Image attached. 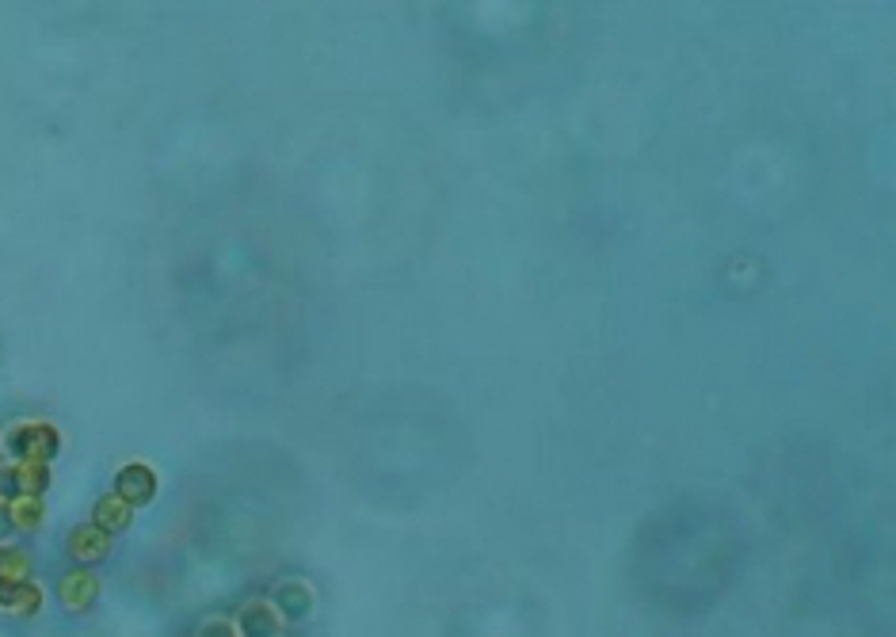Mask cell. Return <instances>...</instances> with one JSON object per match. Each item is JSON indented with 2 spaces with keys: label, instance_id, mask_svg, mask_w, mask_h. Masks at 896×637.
<instances>
[{
  "label": "cell",
  "instance_id": "cell-1",
  "mask_svg": "<svg viewBox=\"0 0 896 637\" xmlns=\"http://www.w3.org/2000/svg\"><path fill=\"white\" fill-rule=\"evenodd\" d=\"M0 447L8 462H35V466H50L58 451H62V432L50 420H16L8 424L0 435Z\"/></svg>",
  "mask_w": 896,
  "mask_h": 637
},
{
  "label": "cell",
  "instance_id": "cell-3",
  "mask_svg": "<svg viewBox=\"0 0 896 637\" xmlns=\"http://www.w3.org/2000/svg\"><path fill=\"white\" fill-rule=\"evenodd\" d=\"M54 470L35 466V462H4L0 466V504L20 500V496H46L50 493Z\"/></svg>",
  "mask_w": 896,
  "mask_h": 637
},
{
  "label": "cell",
  "instance_id": "cell-6",
  "mask_svg": "<svg viewBox=\"0 0 896 637\" xmlns=\"http://www.w3.org/2000/svg\"><path fill=\"white\" fill-rule=\"evenodd\" d=\"M233 626H237V637H279L283 634V615L267 599H248Z\"/></svg>",
  "mask_w": 896,
  "mask_h": 637
},
{
  "label": "cell",
  "instance_id": "cell-4",
  "mask_svg": "<svg viewBox=\"0 0 896 637\" xmlns=\"http://www.w3.org/2000/svg\"><path fill=\"white\" fill-rule=\"evenodd\" d=\"M157 489H161V481H157V470H153L149 462H126V466H119L115 485H111V493L119 496V500H126L130 508L153 504V500H157Z\"/></svg>",
  "mask_w": 896,
  "mask_h": 637
},
{
  "label": "cell",
  "instance_id": "cell-2",
  "mask_svg": "<svg viewBox=\"0 0 896 637\" xmlns=\"http://www.w3.org/2000/svg\"><path fill=\"white\" fill-rule=\"evenodd\" d=\"M100 592H103L100 576L92 573V569H84V565L65 569V573L58 576V584H54V596H58V607H62L65 615H84V611H92L96 599H100Z\"/></svg>",
  "mask_w": 896,
  "mask_h": 637
},
{
  "label": "cell",
  "instance_id": "cell-7",
  "mask_svg": "<svg viewBox=\"0 0 896 637\" xmlns=\"http://www.w3.org/2000/svg\"><path fill=\"white\" fill-rule=\"evenodd\" d=\"M42 592L35 580H23V584H4L0 580V611L12 618H35L42 611Z\"/></svg>",
  "mask_w": 896,
  "mask_h": 637
},
{
  "label": "cell",
  "instance_id": "cell-11",
  "mask_svg": "<svg viewBox=\"0 0 896 637\" xmlns=\"http://www.w3.org/2000/svg\"><path fill=\"white\" fill-rule=\"evenodd\" d=\"M199 637H237V626L229 618H210V622H203Z\"/></svg>",
  "mask_w": 896,
  "mask_h": 637
},
{
  "label": "cell",
  "instance_id": "cell-9",
  "mask_svg": "<svg viewBox=\"0 0 896 637\" xmlns=\"http://www.w3.org/2000/svg\"><path fill=\"white\" fill-rule=\"evenodd\" d=\"M8 523H12V535H35L42 523H46V496H20V500H8Z\"/></svg>",
  "mask_w": 896,
  "mask_h": 637
},
{
  "label": "cell",
  "instance_id": "cell-8",
  "mask_svg": "<svg viewBox=\"0 0 896 637\" xmlns=\"http://www.w3.org/2000/svg\"><path fill=\"white\" fill-rule=\"evenodd\" d=\"M130 519H134V508L126 504V500H119L115 493H103L96 504H92V527H100L103 535H123L126 527H130Z\"/></svg>",
  "mask_w": 896,
  "mask_h": 637
},
{
  "label": "cell",
  "instance_id": "cell-5",
  "mask_svg": "<svg viewBox=\"0 0 896 637\" xmlns=\"http://www.w3.org/2000/svg\"><path fill=\"white\" fill-rule=\"evenodd\" d=\"M65 550H69V561H77V565H84V569H92V565H100L103 557L111 554V535H103L100 527H92V523H81V527L69 531Z\"/></svg>",
  "mask_w": 896,
  "mask_h": 637
},
{
  "label": "cell",
  "instance_id": "cell-12",
  "mask_svg": "<svg viewBox=\"0 0 896 637\" xmlns=\"http://www.w3.org/2000/svg\"><path fill=\"white\" fill-rule=\"evenodd\" d=\"M12 542V523H8V508L0 504V546H8Z\"/></svg>",
  "mask_w": 896,
  "mask_h": 637
},
{
  "label": "cell",
  "instance_id": "cell-10",
  "mask_svg": "<svg viewBox=\"0 0 896 637\" xmlns=\"http://www.w3.org/2000/svg\"><path fill=\"white\" fill-rule=\"evenodd\" d=\"M0 580L4 584H23L31 580V554L20 550V546H0Z\"/></svg>",
  "mask_w": 896,
  "mask_h": 637
}]
</instances>
